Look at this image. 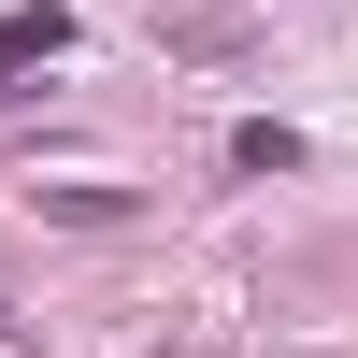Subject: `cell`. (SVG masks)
I'll return each mask as SVG.
<instances>
[{
  "label": "cell",
  "instance_id": "cell-1",
  "mask_svg": "<svg viewBox=\"0 0 358 358\" xmlns=\"http://www.w3.org/2000/svg\"><path fill=\"white\" fill-rule=\"evenodd\" d=\"M57 43H72V15H57V0H15V15H0V72H43Z\"/></svg>",
  "mask_w": 358,
  "mask_h": 358
}]
</instances>
